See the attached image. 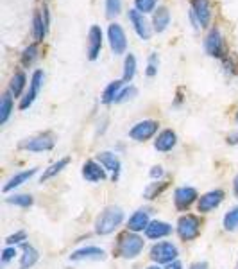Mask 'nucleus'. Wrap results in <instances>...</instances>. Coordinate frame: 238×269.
<instances>
[{"instance_id": "12", "label": "nucleus", "mask_w": 238, "mask_h": 269, "mask_svg": "<svg viewBox=\"0 0 238 269\" xmlns=\"http://www.w3.org/2000/svg\"><path fill=\"white\" fill-rule=\"evenodd\" d=\"M102 40H104L102 29L98 25H91L88 31V59L90 61H95L98 57L102 50Z\"/></svg>"}, {"instance_id": "46", "label": "nucleus", "mask_w": 238, "mask_h": 269, "mask_svg": "<svg viewBox=\"0 0 238 269\" xmlns=\"http://www.w3.org/2000/svg\"><path fill=\"white\" fill-rule=\"evenodd\" d=\"M236 122H238V111H236Z\"/></svg>"}, {"instance_id": "44", "label": "nucleus", "mask_w": 238, "mask_h": 269, "mask_svg": "<svg viewBox=\"0 0 238 269\" xmlns=\"http://www.w3.org/2000/svg\"><path fill=\"white\" fill-rule=\"evenodd\" d=\"M233 189H234V196L238 197V176L234 178V183H233Z\"/></svg>"}, {"instance_id": "23", "label": "nucleus", "mask_w": 238, "mask_h": 269, "mask_svg": "<svg viewBox=\"0 0 238 269\" xmlns=\"http://www.w3.org/2000/svg\"><path fill=\"white\" fill-rule=\"evenodd\" d=\"M38 172V169H29V171H23V172H18V174H15L11 180H9L8 183L4 185V192H9V190L16 189V187L23 185V183L27 182V180H30L34 174Z\"/></svg>"}, {"instance_id": "27", "label": "nucleus", "mask_w": 238, "mask_h": 269, "mask_svg": "<svg viewBox=\"0 0 238 269\" xmlns=\"http://www.w3.org/2000/svg\"><path fill=\"white\" fill-rule=\"evenodd\" d=\"M13 95L9 94H4L2 95V103H0V124H6L8 122V118H9V115H11V111H13Z\"/></svg>"}, {"instance_id": "19", "label": "nucleus", "mask_w": 238, "mask_h": 269, "mask_svg": "<svg viewBox=\"0 0 238 269\" xmlns=\"http://www.w3.org/2000/svg\"><path fill=\"white\" fill-rule=\"evenodd\" d=\"M97 160L98 163H100L106 171H111L113 172V180L118 178V174H120V160H118V156L115 155V153H110V151H102L97 155Z\"/></svg>"}, {"instance_id": "35", "label": "nucleus", "mask_w": 238, "mask_h": 269, "mask_svg": "<svg viewBox=\"0 0 238 269\" xmlns=\"http://www.w3.org/2000/svg\"><path fill=\"white\" fill-rule=\"evenodd\" d=\"M8 203H11V205H16V206H30L32 205V197L30 196H25V194H20V196H13V197H8Z\"/></svg>"}, {"instance_id": "30", "label": "nucleus", "mask_w": 238, "mask_h": 269, "mask_svg": "<svg viewBox=\"0 0 238 269\" xmlns=\"http://www.w3.org/2000/svg\"><path fill=\"white\" fill-rule=\"evenodd\" d=\"M224 228L227 231H238V206L231 208L229 212L224 216Z\"/></svg>"}, {"instance_id": "42", "label": "nucleus", "mask_w": 238, "mask_h": 269, "mask_svg": "<svg viewBox=\"0 0 238 269\" xmlns=\"http://www.w3.org/2000/svg\"><path fill=\"white\" fill-rule=\"evenodd\" d=\"M166 269H183V264L179 260H174L170 262V264H166Z\"/></svg>"}, {"instance_id": "31", "label": "nucleus", "mask_w": 238, "mask_h": 269, "mask_svg": "<svg viewBox=\"0 0 238 269\" xmlns=\"http://www.w3.org/2000/svg\"><path fill=\"white\" fill-rule=\"evenodd\" d=\"M134 9L140 11L142 15L154 13L158 9V0H134Z\"/></svg>"}, {"instance_id": "24", "label": "nucleus", "mask_w": 238, "mask_h": 269, "mask_svg": "<svg viewBox=\"0 0 238 269\" xmlns=\"http://www.w3.org/2000/svg\"><path fill=\"white\" fill-rule=\"evenodd\" d=\"M122 88H124V81H113V83H110L104 88V92H102V103L104 104L115 103V99L118 97Z\"/></svg>"}, {"instance_id": "37", "label": "nucleus", "mask_w": 238, "mask_h": 269, "mask_svg": "<svg viewBox=\"0 0 238 269\" xmlns=\"http://www.w3.org/2000/svg\"><path fill=\"white\" fill-rule=\"evenodd\" d=\"M163 189H166V183H151V187L145 190V197L147 199H154L158 194H161Z\"/></svg>"}, {"instance_id": "4", "label": "nucleus", "mask_w": 238, "mask_h": 269, "mask_svg": "<svg viewBox=\"0 0 238 269\" xmlns=\"http://www.w3.org/2000/svg\"><path fill=\"white\" fill-rule=\"evenodd\" d=\"M56 140H54L52 133H42V135H36V137H30L27 140H23L20 144V149H27V151L32 153H43V151H50L54 147Z\"/></svg>"}, {"instance_id": "40", "label": "nucleus", "mask_w": 238, "mask_h": 269, "mask_svg": "<svg viewBox=\"0 0 238 269\" xmlns=\"http://www.w3.org/2000/svg\"><path fill=\"white\" fill-rule=\"evenodd\" d=\"M161 176H163V169H161V167H152V171H151V178H161Z\"/></svg>"}, {"instance_id": "34", "label": "nucleus", "mask_w": 238, "mask_h": 269, "mask_svg": "<svg viewBox=\"0 0 238 269\" xmlns=\"http://www.w3.org/2000/svg\"><path fill=\"white\" fill-rule=\"evenodd\" d=\"M122 11V0H106V15L108 18H115Z\"/></svg>"}, {"instance_id": "5", "label": "nucleus", "mask_w": 238, "mask_h": 269, "mask_svg": "<svg viewBox=\"0 0 238 269\" xmlns=\"http://www.w3.org/2000/svg\"><path fill=\"white\" fill-rule=\"evenodd\" d=\"M200 231V221L195 216H181L178 221V233L183 241H192L195 239Z\"/></svg>"}, {"instance_id": "17", "label": "nucleus", "mask_w": 238, "mask_h": 269, "mask_svg": "<svg viewBox=\"0 0 238 269\" xmlns=\"http://www.w3.org/2000/svg\"><path fill=\"white\" fill-rule=\"evenodd\" d=\"M106 258V251L100 250V248L95 246H88V248H81V250L74 251L70 255V260L79 262V260H104Z\"/></svg>"}, {"instance_id": "22", "label": "nucleus", "mask_w": 238, "mask_h": 269, "mask_svg": "<svg viewBox=\"0 0 238 269\" xmlns=\"http://www.w3.org/2000/svg\"><path fill=\"white\" fill-rule=\"evenodd\" d=\"M170 233H172V226L168 223H163V221H151L147 230H145V235L149 239H163Z\"/></svg>"}, {"instance_id": "13", "label": "nucleus", "mask_w": 238, "mask_h": 269, "mask_svg": "<svg viewBox=\"0 0 238 269\" xmlns=\"http://www.w3.org/2000/svg\"><path fill=\"white\" fill-rule=\"evenodd\" d=\"M222 199H224L222 190H212V192L204 194V196L199 197L197 210H199L200 214H208V212H212L213 208H217V206L222 203Z\"/></svg>"}, {"instance_id": "20", "label": "nucleus", "mask_w": 238, "mask_h": 269, "mask_svg": "<svg viewBox=\"0 0 238 269\" xmlns=\"http://www.w3.org/2000/svg\"><path fill=\"white\" fill-rule=\"evenodd\" d=\"M168 25H170V11H168V8H165V6H159V8L154 11V15H152V29H154V33L161 35V33H165Z\"/></svg>"}, {"instance_id": "2", "label": "nucleus", "mask_w": 238, "mask_h": 269, "mask_svg": "<svg viewBox=\"0 0 238 269\" xmlns=\"http://www.w3.org/2000/svg\"><path fill=\"white\" fill-rule=\"evenodd\" d=\"M144 244H145V241L142 239V237H138V235L132 233V231H127V233L120 235L117 251H118V255L124 258H136L142 253V250H144Z\"/></svg>"}, {"instance_id": "26", "label": "nucleus", "mask_w": 238, "mask_h": 269, "mask_svg": "<svg viewBox=\"0 0 238 269\" xmlns=\"http://www.w3.org/2000/svg\"><path fill=\"white\" fill-rule=\"evenodd\" d=\"M25 83H27V77L23 72H16L15 76H13L11 83H9V94L13 95V97H20L23 92V88H25Z\"/></svg>"}, {"instance_id": "43", "label": "nucleus", "mask_w": 238, "mask_h": 269, "mask_svg": "<svg viewBox=\"0 0 238 269\" xmlns=\"http://www.w3.org/2000/svg\"><path fill=\"white\" fill-rule=\"evenodd\" d=\"M190 269H208V264L206 262H195V264H192Z\"/></svg>"}, {"instance_id": "45", "label": "nucleus", "mask_w": 238, "mask_h": 269, "mask_svg": "<svg viewBox=\"0 0 238 269\" xmlns=\"http://www.w3.org/2000/svg\"><path fill=\"white\" fill-rule=\"evenodd\" d=\"M147 269H161L159 265H151V267H147Z\"/></svg>"}, {"instance_id": "25", "label": "nucleus", "mask_w": 238, "mask_h": 269, "mask_svg": "<svg viewBox=\"0 0 238 269\" xmlns=\"http://www.w3.org/2000/svg\"><path fill=\"white\" fill-rule=\"evenodd\" d=\"M38 258H40V253L34 250L32 246H23V255H22V258H20V267L22 269L32 267V265L38 262Z\"/></svg>"}, {"instance_id": "36", "label": "nucleus", "mask_w": 238, "mask_h": 269, "mask_svg": "<svg viewBox=\"0 0 238 269\" xmlns=\"http://www.w3.org/2000/svg\"><path fill=\"white\" fill-rule=\"evenodd\" d=\"M158 65H159L158 54L152 52L151 56H149V61H147V76L149 77H154L156 74H158Z\"/></svg>"}, {"instance_id": "11", "label": "nucleus", "mask_w": 238, "mask_h": 269, "mask_svg": "<svg viewBox=\"0 0 238 269\" xmlns=\"http://www.w3.org/2000/svg\"><path fill=\"white\" fill-rule=\"evenodd\" d=\"M127 18H129V22L132 23V27H134V33L138 35V38L151 40L152 27L149 25V22L145 20V15H142V13L136 11V9H131V11L127 13Z\"/></svg>"}, {"instance_id": "3", "label": "nucleus", "mask_w": 238, "mask_h": 269, "mask_svg": "<svg viewBox=\"0 0 238 269\" xmlns=\"http://www.w3.org/2000/svg\"><path fill=\"white\" fill-rule=\"evenodd\" d=\"M108 40H110V47L115 56L125 54V50H127V36H125V31L122 29L120 23H110V27H108Z\"/></svg>"}, {"instance_id": "28", "label": "nucleus", "mask_w": 238, "mask_h": 269, "mask_svg": "<svg viewBox=\"0 0 238 269\" xmlns=\"http://www.w3.org/2000/svg\"><path fill=\"white\" fill-rule=\"evenodd\" d=\"M134 74H136V57H134V54L129 52L124 59V79L122 81H124V83H129V81H132Z\"/></svg>"}, {"instance_id": "9", "label": "nucleus", "mask_w": 238, "mask_h": 269, "mask_svg": "<svg viewBox=\"0 0 238 269\" xmlns=\"http://www.w3.org/2000/svg\"><path fill=\"white\" fill-rule=\"evenodd\" d=\"M178 257V250L172 243H158L152 246L151 258L158 264H170Z\"/></svg>"}, {"instance_id": "15", "label": "nucleus", "mask_w": 238, "mask_h": 269, "mask_svg": "<svg viewBox=\"0 0 238 269\" xmlns=\"http://www.w3.org/2000/svg\"><path fill=\"white\" fill-rule=\"evenodd\" d=\"M83 178L90 183L104 182L106 180V169L100 163L95 162V160H88L83 165Z\"/></svg>"}, {"instance_id": "6", "label": "nucleus", "mask_w": 238, "mask_h": 269, "mask_svg": "<svg viewBox=\"0 0 238 269\" xmlns=\"http://www.w3.org/2000/svg\"><path fill=\"white\" fill-rule=\"evenodd\" d=\"M158 122L156 121H140L136 122L131 129H129V137L136 142H145L149 138H152L158 131Z\"/></svg>"}, {"instance_id": "10", "label": "nucleus", "mask_w": 238, "mask_h": 269, "mask_svg": "<svg viewBox=\"0 0 238 269\" xmlns=\"http://www.w3.org/2000/svg\"><path fill=\"white\" fill-rule=\"evenodd\" d=\"M222 49H224V42H222V35H220L219 27H212L210 33L206 35L204 40V50L206 54L212 57H220L222 56Z\"/></svg>"}, {"instance_id": "16", "label": "nucleus", "mask_w": 238, "mask_h": 269, "mask_svg": "<svg viewBox=\"0 0 238 269\" xmlns=\"http://www.w3.org/2000/svg\"><path fill=\"white\" fill-rule=\"evenodd\" d=\"M197 199V190L192 187H179L174 194V203L178 210H186Z\"/></svg>"}, {"instance_id": "21", "label": "nucleus", "mask_w": 238, "mask_h": 269, "mask_svg": "<svg viewBox=\"0 0 238 269\" xmlns=\"http://www.w3.org/2000/svg\"><path fill=\"white\" fill-rule=\"evenodd\" d=\"M149 212L147 210H138L131 216V219L127 221V230L132 231V233H138V231L147 230L149 226Z\"/></svg>"}, {"instance_id": "32", "label": "nucleus", "mask_w": 238, "mask_h": 269, "mask_svg": "<svg viewBox=\"0 0 238 269\" xmlns=\"http://www.w3.org/2000/svg\"><path fill=\"white\" fill-rule=\"evenodd\" d=\"M38 54H40V50L36 43L25 47V50H23V54H22V63L25 65V67H29V65H32L34 61L38 59Z\"/></svg>"}, {"instance_id": "39", "label": "nucleus", "mask_w": 238, "mask_h": 269, "mask_svg": "<svg viewBox=\"0 0 238 269\" xmlns=\"http://www.w3.org/2000/svg\"><path fill=\"white\" fill-rule=\"evenodd\" d=\"M15 255H16V250H15V248H13V246H8L4 251H2V262L6 264V262H9L11 258H15Z\"/></svg>"}, {"instance_id": "29", "label": "nucleus", "mask_w": 238, "mask_h": 269, "mask_svg": "<svg viewBox=\"0 0 238 269\" xmlns=\"http://www.w3.org/2000/svg\"><path fill=\"white\" fill-rule=\"evenodd\" d=\"M68 162H70V158H61V160H57L56 163H52V165L47 169L45 172L42 174V182H47L49 178H52V176H56L57 172H61L64 169V167L68 165Z\"/></svg>"}, {"instance_id": "1", "label": "nucleus", "mask_w": 238, "mask_h": 269, "mask_svg": "<svg viewBox=\"0 0 238 269\" xmlns=\"http://www.w3.org/2000/svg\"><path fill=\"white\" fill-rule=\"evenodd\" d=\"M124 221V212L118 206H108L95 221V231L98 235H110L117 230Z\"/></svg>"}, {"instance_id": "8", "label": "nucleus", "mask_w": 238, "mask_h": 269, "mask_svg": "<svg viewBox=\"0 0 238 269\" xmlns=\"http://www.w3.org/2000/svg\"><path fill=\"white\" fill-rule=\"evenodd\" d=\"M43 79H45V74H43V70H34L29 90H27V94L23 95L22 101H20V110H27V108H29L30 104L34 103V99L38 97L40 90H42V86H43Z\"/></svg>"}, {"instance_id": "33", "label": "nucleus", "mask_w": 238, "mask_h": 269, "mask_svg": "<svg viewBox=\"0 0 238 269\" xmlns=\"http://www.w3.org/2000/svg\"><path fill=\"white\" fill-rule=\"evenodd\" d=\"M136 94H138V90H136V86H132V84H129V86H125V88H122V90H120V94H118V97L115 99V104L125 103L127 99L136 97Z\"/></svg>"}, {"instance_id": "41", "label": "nucleus", "mask_w": 238, "mask_h": 269, "mask_svg": "<svg viewBox=\"0 0 238 269\" xmlns=\"http://www.w3.org/2000/svg\"><path fill=\"white\" fill-rule=\"evenodd\" d=\"M227 144H229V145H238V131L231 133L229 137H227Z\"/></svg>"}, {"instance_id": "14", "label": "nucleus", "mask_w": 238, "mask_h": 269, "mask_svg": "<svg viewBox=\"0 0 238 269\" xmlns=\"http://www.w3.org/2000/svg\"><path fill=\"white\" fill-rule=\"evenodd\" d=\"M49 29V9L43 6V9L40 13H36L32 18V35L36 42H43Z\"/></svg>"}, {"instance_id": "38", "label": "nucleus", "mask_w": 238, "mask_h": 269, "mask_svg": "<svg viewBox=\"0 0 238 269\" xmlns=\"http://www.w3.org/2000/svg\"><path fill=\"white\" fill-rule=\"evenodd\" d=\"M27 239V233L23 230H20V231H16L15 235H9L8 239H6V243L9 244V246H13V244H18V243H22V241H25Z\"/></svg>"}, {"instance_id": "18", "label": "nucleus", "mask_w": 238, "mask_h": 269, "mask_svg": "<svg viewBox=\"0 0 238 269\" xmlns=\"http://www.w3.org/2000/svg\"><path fill=\"white\" fill-rule=\"evenodd\" d=\"M178 144V137L172 129H163L154 140V149L159 153H168L172 151V147Z\"/></svg>"}, {"instance_id": "7", "label": "nucleus", "mask_w": 238, "mask_h": 269, "mask_svg": "<svg viewBox=\"0 0 238 269\" xmlns=\"http://www.w3.org/2000/svg\"><path fill=\"white\" fill-rule=\"evenodd\" d=\"M192 18L197 27L204 29L210 25L212 20V8L208 0H192Z\"/></svg>"}]
</instances>
